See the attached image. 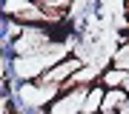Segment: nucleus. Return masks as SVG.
<instances>
[{"label": "nucleus", "mask_w": 129, "mask_h": 114, "mask_svg": "<svg viewBox=\"0 0 129 114\" xmlns=\"http://www.w3.org/2000/svg\"><path fill=\"white\" fill-rule=\"evenodd\" d=\"M123 6H126V17H129V0H126V3H123Z\"/></svg>", "instance_id": "obj_9"}, {"label": "nucleus", "mask_w": 129, "mask_h": 114, "mask_svg": "<svg viewBox=\"0 0 129 114\" xmlns=\"http://www.w3.org/2000/svg\"><path fill=\"white\" fill-rule=\"evenodd\" d=\"M118 114H129V97H126V103H123V105L118 108Z\"/></svg>", "instance_id": "obj_6"}, {"label": "nucleus", "mask_w": 129, "mask_h": 114, "mask_svg": "<svg viewBox=\"0 0 129 114\" xmlns=\"http://www.w3.org/2000/svg\"><path fill=\"white\" fill-rule=\"evenodd\" d=\"M123 91H126V94H129V77H126V83H123Z\"/></svg>", "instance_id": "obj_7"}, {"label": "nucleus", "mask_w": 129, "mask_h": 114, "mask_svg": "<svg viewBox=\"0 0 129 114\" xmlns=\"http://www.w3.org/2000/svg\"><path fill=\"white\" fill-rule=\"evenodd\" d=\"M69 57L66 51V43H49L37 51H29V54H17L12 57V74L17 77L20 83H29V80H37L43 71H49L55 63Z\"/></svg>", "instance_id": "obj_1"}, {"label": "nucleus", "mask_w": 129, "mask_h": 114, "mask_svg": "<svg viewBox=\"0 0 129 114\" xmlns=\"http://www.w3.org/2000/svg\"><path fill=\"white\" fill-rule=\"evenodd\" d=\"M126 91L123 88H106L103 91V100H101V111H118L120 105L126 103Z\"/></svg>", "instance_id": "obj_5"}, {"label": "nucleus", "mask_w": 129, "mask_h": 114, "mask_svg": "<svg viewBox=\"0 0 129 114\" xmlns=\"http://www.w3.org/2000/svg\"><path fill=\"white\" fill-rule=\"evenodd\" d=\"M95 114H118V111H95Z\"/></svg>", "instance_id": "obj_8"}, {"label": "nucleus", "mask_w": 129, "mask_h": 114, "mask_svg": "<svg viewBox=\"0 0 129 114\" xmlns=\"http://www.w3.org/2000/svg\"><path fill=\"white\" fill-rule=\"evenodd\" d=\"M126 77H129V71H123V68H118V66H109V68H103V71H101L98 83H101L103 88H123Z\"/></svg>", "instance_id": "obj_4"}, {"label": "nucleus", "mask_w": 129, "mask_h": 114, "mask_svg": "<svg viewBox=\"0 0 129 114\" xmlns=\"http://www.w3.org/2000/svg\"><path fill=\"white\" fill-rule=\"evenodd\" d=\"M89 86H72L46 105V114H83V103H86Z\"/></svg>", "instance_id": "obj_3"}, {"label": "nucleus", "mask_w": 129, "mask_h": 114, "mask_svg": "<svg viewBox=\"0 0 129 114\" xmlns=\"http://www.w3.org/2000/svg\"><path fill=\"white\" fill-rule=\"evenodd\" d=\"M0 14L12 23H20V26H52L55 23L32 0H0Z\"/></svg>", "instance_id": "obj_2"}]
</instances>
